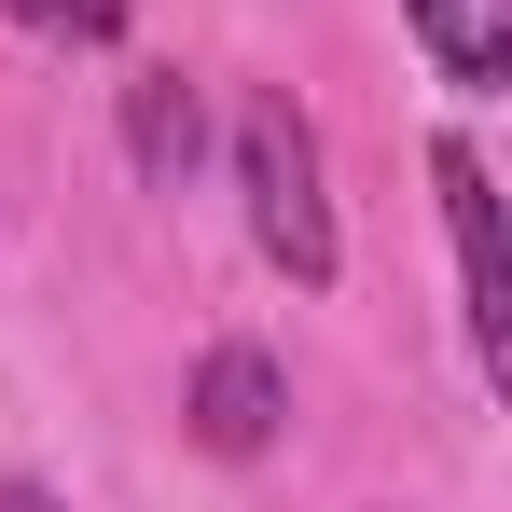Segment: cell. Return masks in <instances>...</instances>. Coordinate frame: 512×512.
Returning a JSON list of instances; mask_svg holds the SVG:
<instances>
[{"instance_id": "obj_1", "label": "cell", "mask_w": 512, "mask_h": 512, "mask_svg": "<svg viewBox=\"0 0 512 512\" xmlns=\"http://www.w3.org/2000/svg\"><path fill=\"white\" fill-rule=\"evenodd\" d=\"M236 194H250V250L277 263L291 291H333V277H346L333 167H319V125H305V97H291V84L236 97Z\"/></svg>"}, {"instance_id": "obj_2", "label": "cell", "mask_w": 512, "mask_h": 512, "mask_svg": "<svg viewBox=\"0 0 512 512\" xmlns=\"http://www.w3.org/2000/svg\"><path fill=\"white\" fill-rule=\"evenodd\" d=\"M429 194H443V236H457V319H471V360L512 374V263H499V180L471 139H429Z\"/></svg>"}, {"instance_id": "obj_3", "label": "cell", "mask_w": 512, "mask_h": 512, "mask_svg": "<svg viewBox=\"0 0 512 512\" xmlns=\"http://www.w3.org/2000/svg\"><path fill=\"white\" fill-rule=\"evenodd\" d=\"M180 416H194V443H208V457H263V443H277V416H291V374H277L263 346H208Z\"/></svg>"}, {"instance_id": "obj_4", "label": "cell", "mask_w": 512, "mask_h": 512, "mask_svg": "<svg viewBox=\"0 0 512 512\" xmlns=\"http://www.w3.org/2000/svg\"><path fill=\"white\" fill-rule=\"evenodd\" d=\"M125 167L153 180V194H180V180L208 167V97L180 84V70H139L125 84Z\"/></svg>"}, {"instance_id": "obj_5", "label": "cell", "mask_w": 512, "mask_h": 512, "mask_svg": "<svg viewBox=\"0 0 512 512\" xmlns=\"http://www.w3.org/2000/svg\"><path fill=\"white\" fill-rule=\"evenodd\" d=\"M416 14V42H429V70L457 97H499V70H512V0H402Z\"/></svg>"}, {"instance_id": "obj_6", "label": "cell", "mask_w": 512, "mask_h": 512, "mask_svg": "<svg viewBox=\"0 0 512 512\" xmlns=\"http://www.w3.org/2000/svg\"><path fill=\"white\" fill-rule=\"evenodd\" d=\"M0 14L42 42H125V0H0Z\"/></svg>"}, {"instance_id": "obj_7", "label": "cell", "mask_w": 512, "mask_h": 512, "mask_svg": "<svg viewBox=\"0 0 512 512\" xmlns=\"http://www.w3.org/2000/svg\"><path fill=\"white\" fill-rule=\"evenodd\" d=\"M0 512H70V499H42V485H28V471H0Z\"/></svg>"}]
</instances>
